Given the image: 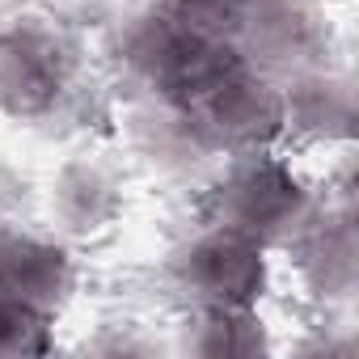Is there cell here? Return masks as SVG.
I'll return each instance as SVG.
<instances>
[{"mask_svg":"<svg viewBox=\"0 0 359 359\" xmlns=\"http://www.w3.org/2000/svg\"><path fill=\"white\" fill-rule=\"evenodd\" d=\"M0 89L26 110L51 102L60 93V51L34 34H13L0 47Z\"/></svg>","mask_w":359,"mask_h":359,"instance_id":"obj_3","label":"cell"},{"mask_svg":"<svg viewBox=\"0 0 359 359\" xmlns=\"http://www.w3.org/2000/svg\"><path fill=\"white\" fill-rule=\"evenodd\" d=\"M43 304L13 296L0 287V351L18 355V351H43Z\"/></svg>","mask_w":359,"mask_h":359,"instance_id":"obj_4","label":"cell"},{"mask_svg":"<svg viewBox=\"0 0 359 359\" xmlns=\"http://www.w3.org/2000/svg\"><path fill=\"white\" fill-rule=\"evenodd\" d=\"M296 212H300V187L283 165L254 161L233 182V224L254 237L287 224Z\"/></svg>","mask_w":359,"mask_h":359,"instance_id":"obj_2","label":"cell"},{"mask_svg":"<svg viewBox=\"0 0 359 359\" xmlns=\"http://www.w3.org/2000/svg\"><path fill=\"white\" fill-rule=\"evenodd\" d=\"M187 279L199 287L208 304L250 309L254 292L262 287V237L224 224L187 254Z\"/></svg>","mask_w":359,"mask_h":359,"instance_id":"obj_1","label":"cell"}]
</instances>
